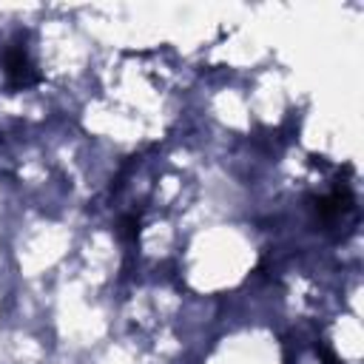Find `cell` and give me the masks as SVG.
<instances>
[{
  "mask_svg": "<svg viewBox=\"0 0 364 364\" xmlns=\"http://www.w3.org/2000/svg\"><path fill=\"white\" fill-rule=\"evenodd\" d=\"M3 65H6V80H9L11 88H28V85L40 82V71H37L34 60L28 57V51L23 46L6 48Z\"/></svg>",
  "mask_w": 364,
  "mask_h": 364,
  "instance_id": "1",
  "label": "cell"
},
{
  "mask_svg": "<svg viewBox=\"0 0 364 364\" xmlns=\"http://www.w3.org/2000/svg\"><path fill=\"white\" fill-rule=\"evenodd\" d=\"M136 233H139V219L136 216H128V219L119 222V236L122 239H136Z\"/></svg>",
  "mask_w": 364,
  "mask_h": 364,
  "instance_id": "2",
  "label": "cell"
}]
</instances>
